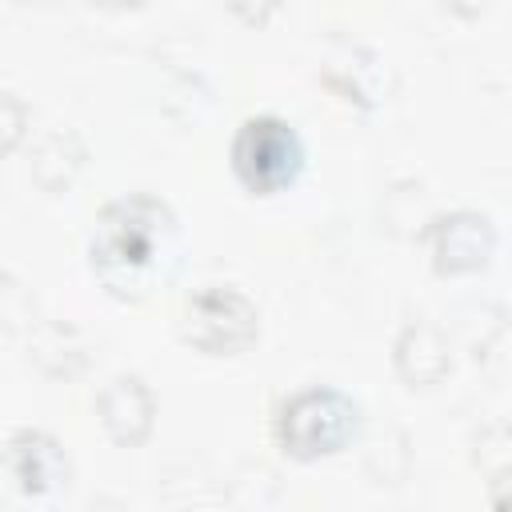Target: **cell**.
<instances>
[{
    "label": "cell",
    "mask_w": 512,
    "mask_h": 512,
    "mask_svg": "<svg viewBox=\"0 0 512 512\" xmlns=\"http://www.w3.org/2000/svg\"><path fill=\"white\" fill-rule=\"evenodd\" d=\"M180 260L184 232L180 216L164 196L124 192L96 212L88 236V264L116 300H148L156 288L172 284Z\"/></svg>",
    "instance_id": "obj_1"
},
{
    "label": "cell",
    "mask_w": 512,
    "mask_h": 512,
    "mask_svg": "<svg viewBox=\"0 0 512 512\" xmlns=\"http://www.w3.org/2000/svg\"><path fill=\"white\" fill-rule=\"evenodd\" d=\"M356 432H360V404L332 384H308L284 396L272 416L276 448L300 464L344 452L356 440Z\"/></svg>",
    "instance_id": "obj_2"
},
{
    "label": "cell",
    "mask_w": 512,
    "mask_h": 512,
    "mask_svg": "<svg viewBox=\"0 0 512 512\" xmlns=\"http://www.w3.org/2000/svg\"><path fill=\"white\" fill-rule=\"evenodd\" d=\"M100 428L120 448H140L156 424V396L140 372H116L96 396Z\"/></svg>",
    "instance_id": "obj_7"
},
{
    "label": "cell",
    "mask_w": 512,
    "mask_h": 512,
    "mask_svg": "<svg viewBox=\"0 0 512 512\" xmlns=\"http://www.w3.org/2000/svg\"><path fill=\"white\" fill-rule=\"evenodd\" d=\"M228 8L244 20V24H252V28H260V24H268L272 16H276V8H280V0H228Z\"/></svg>",
    "instance_id": "obj_10"
},
{
    "label": "cell",
    "mask_w": 512,
    "mask_h": 512,
    "mask_svg": "<svg viewBox=\"0 0 512 512\" xmlns=\"http://www.w3.org/2000/svg\"><path fill=\"white\" fill-rule=\"evenodd\" d=\"M428 252H432V268L440 276L476 272L496 252V228L484 212H468V208L436 216L428 228Z\"/></svg>",
    "instance_id": "obj_6"
},
{
    "label": "cell",
    "mask_w": 512,
    "mask_h": 512,
    "mask_svg": "<svg viewBox=\"0 0 512 512\" xmlns=\"http://www.w3.org/2000/svg\"><path fill=\"white\" fill-rule=\"evenodd\" d=\"M228 160H232L236 180L248 192L276 196V192L292 188L296 176L304 172V140L284 116L256 112V116L240 120L232 148H228Z\"/></svg>",
    "instance_id": "obj_3"
},
{
    "label": "cell",
    "mask_w": 512,
    "mask_h": 512,
    "mask_svg": "<svg viewBox=\"0 0 512 512\" xmlns=\"http://www.w3.org/2000/svg\"><path fill=\"white\" fill-rule=\"evenodd\" d=\"M396 372L408 388H428L448 372V344L444 332L428 320H412L404 324V332L396 336Z\"/></svg>",
    "instance_id": "obj_8"
},
{
    "label": "cell",
    "mask_w": 512,
    "mask_h": 512,
    "mask_svg": "<svg viewBox=\"0 0 512 512\" xmlns=\"http://www.w3.org/2000/svg\"><path fill=\"white\" fill-rule=\"evenodd\" d=\"M176 328L204 356H240L260 340V308L232 284H204L184 300Z\"/></svg>",
    "instance_id": "obj_4"
},
{
    "label": "cell",
    "mask_w": 512,
    "mask_h": 512,
    "mask_svg": "<svg viewBox=\"0 0 512 512\" xmlns=\"http://www.w3.org/2000/svg\"><path fill=\"white\" fill-rule=\"evenodd\" d=\"M28 136V104L16 92H0V156Z\"/></svg>",
    "instance_id": "obj_9"
},
{
    "label": "cell",
    "mask_w": 512,
    "mask_h": 512,
    "mask_svg": "<svg viewBox=\"0 0 512 512\" xmlns=\"http://www.w3.org/2000/svg\"><path fill=\"white\" fill-rule=\"evenodd\" d=\"M72 480L64 444L44 428H16L0 444V492L16 500H44Z\"/></svg>",
    "instance_id": "obj_5"
}]
</instances>
